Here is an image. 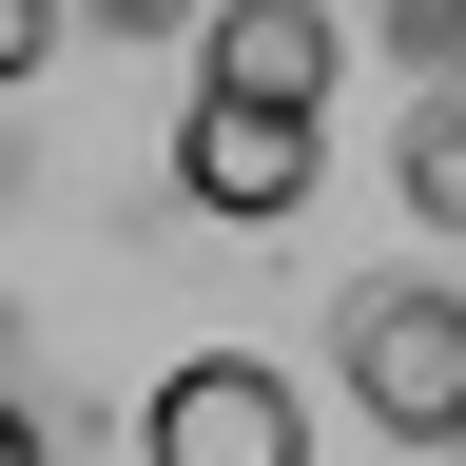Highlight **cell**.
<instances>
[{
    "label": "cell",
    "mask_w": 466,
    "mask_h": 466,
    "mask_svg": "<svg viewBox=\"0 0 466 466\" xmlns=\"http://www.w3.org/2000/svg\"><path fill=\"white\" fill-rule=\"evenodd\" d=\"M330 175V97H272V78H195L175 97V195L233 214V233H291Z\"/></svg>",
    "instance_id": "obj_2"
},
{
    "label": "cell",
    "mask_w": 466,
    "mask_h": 466,
    "mask_svg": "<svg viewBox=\"0 0 466 466\" xmlns=\"http://www.w3.org/2000/svg\"><path fill=\"white\" fill-rule=\"evenodd\" d=\"M137 466H311V389L272 350H175L137 408Z\"/></svg>",
    "instance_id": "obj_3"
},
{
    "label": "cell",
    "mask_w": 466,
    "mask_h": 466,
    "mask_svg": "<svg viewBox=\"0 0 466 466\" xmlns=\"http://www.w3.org/2000/svg\"><path fill=\"white\" fill-rule=\"evenodd\" d=\"M330 389L370 408L389 447L447 466V447H466V272H370V291L330 311Z\"/></svg>",
    "instance_id": "obj_1"
},
{
    "label": "cell",
    "mask_w": 466,
    "mask_h": 466,
    "mask_svg": "<svg viewBox=\"0 0 466 466\" xmlns=\"http://www.w3.org/2000/svg\"><path fill=\"white\" fill-rule=\"evenodd\" d=\"M389 195H408L428 253H466V78H408V116H389Z\"/></svg>",
    "instance_id": "obj_5"
},
{
    "label": "cell",
    "mask_w": 466,
    "mask_h": 466,
    "mask_svg": "<svg viewBox=\"0 0 466 466\" xmlns=\"http://www.w3.org/2000/svg\"><path fill=\"white\" fill-rule=\"evenodd\" d=\"M195 78H272V97H330V78H350V20H330V0H214V20H195Z\"/></svg>",
    "instance_id": "obj_4"
},
{
    "label": "cell",
    "mask_w": 466,
    "mask_h": 466,
    "mask_svg": "<svg viewBox=\"0 0 466 466\" xmlns=\"http://www.w3.org/2000/svg\"><path fill=\"white\" fill-rule=\"evenodd\" d=\"M0 466H58V428H39V408H0Z\"/></svg>",
    "instance_id": "obj_8"
},
{
    "label": "cell",
    "mask_w": 466,
    "mask_h": 466,
    "mask_svg": "<svg viewBox=\"0 0 466 466\" xmlns=\"http://www.w3.org/2000/svg\"><path fill=\"white\" fill-rule=\"evenodd\" d=\"M389 39H408V78H466V0H389Z\"/></svg>",
    "instance_id": "obj_6"
},
{
    "label": "cell",
    "mask_w": 466,
    "mask_h": 466,
    "mask_svg": "<svg viewBox=\"0 0 466 466\" xmlns=\"http://www.w3.org/2000/svg\"><path fill=\"white\" fill-rule=\"evenodd\" d=\"M97 20H116V39H156V20H214V0H97Z\"/></svg>",
    "instance_id": "obj_7"
}]
</instances>
